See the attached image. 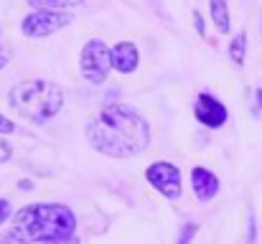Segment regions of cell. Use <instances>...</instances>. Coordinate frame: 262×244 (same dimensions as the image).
Masks as SVG:
<instances>
[{
    "instance_id": "1",
    "label": "cell",
    "mask_w": 262,
    "mask_h": 244,
    "mask_svg": "<svg viewBox=\"0 0 262 244\" xmlns=\"http://www.w3.org/2000/svg\"><path fill=\"white\" fill-rule=\"evenodd\" d=\"M89 145L107 158H133L148 150L150 125L148 120L127 104H107L84 127Z\"/></svg>"
},
{
    "instance_id": "2",
    "label": "cell",
    "mask_w": 262,
    "mask_h": 244,
    "mask_svg": "<svg viewBox=\"0 0 262 244\" xmlns=\"http://www.w3.org/2000/svg\"><path fill=\"white\" fill-rule=\"evenodd\" d=\"M74 211L64 204H28L13 216L10 239L20 244L56 242L74 237Z\"/></svg>"
},
{
    "instance_id": "3",
    "label": "cell",
    "mask_w": 262,
    "mask_h": 244,
    "mask_svg": "<svg viewBox=\"0 0 262 244\" xmlns=\"http://www.w3.org/2000/svg\"><path fill=\"white\" fill-rule=\"evenodd\" d=\"M8 102L20 117L31 122H46L54 115H59V109L64 107V92L54 81L28 79L10 89Z\"/></svg>"
},
{
    "instance_id": "4",
    "label": "cell",
    "mask_w": 262,
    "mask_h": 244,
    "mask_svg": "<svg viewBox=\"0 0 262 244\" xmlns=\"http://www.w3.org/2000/svg\"><path fill=\"white\" fill-rule=\"evenodd\" d=\"M79 72L89 84L107 81L110 72H112V49L99 38L87 41L82 49V56H79Z\"/></svg>"
},
{
    "instance_id": "5",
    "label": "cell",
    "mask_w": 262,
    "mask_h": 244,
    "mask_svg": "<svg viewBox=\"0 0 262 244\" xmlns=\"http://www.w3.org/2000/svg\"><path fill=\"white\" fill-rule=\"evenodd\" d=\"M69 23H72L69 13H61V10H33L31 15H26L20 20V31H23V36L43 38V36H51V33L67 28Z\"/></svg>"
},
{
    "instance_id": "6",
    "label": "cell",
    "mask_w": 262,
    "mask_h": 244,
    "mask_svg": "<svg viewBox=\"0 0 262 244\" xmlns=\"http://www.w3.org/2000/svg\"><path fill=\"white\" fill-rule=\"evenodd\" d=\"M145 178H148V183H150L161 196H166V198H171V201H176V198L181 196V191H183V186H181V170L168 161L150 163V165L145 168Z\"/></svg>"
},
{
    "instance_id": "7",
    "label": "cell",
    "mask_w": 262,
    "mask_h": 244,
    "mask_svg": "<svg viewBox=\"0 0 262 244\" xmlns=\"http://www.w3.org/2000/svg\"><path fill=\"white\" fill-rule=\"evenodd\" d=\"M193 115L209 130H219L222 125H227V117H229L227 107L211 94H199V99L193 104Z\"/></svg>"
},
{
    "instance_id": "8",
    "label": "cell",
    "mask_w": 262,
    "mask_h": 244,
    "mask_svg": "<svg viewBox=\"0 0 262 244\" xmlns=\"http://www.w3.org/2000/svg\"><path fill=\"white\" fill-rule=\"evenodd\" d=\"M140 64V54H138V46L130 43V41H120L115 49H112V69L120 72V74H133Z\"/></svg>"
},
{
    "instance_id": "9",
    "label": "cell",
    "mask_w": 262,
    "mask_h": 244,
    "mask_svg": "<svg viewBox=\"0 0 262 244\" xmlns=\"http://www.w3.org/2000/svg\"><path fill=\"white\" fill-rule=\"evenodd\" d=\"M191 186H193V193L199 201H211L216 193H219V178L206 170V168H193L191 170Z\"/></svg>"
},
{
    "instance_id": "10",
    "label": "cell",
    "mask_w": 262,
    "mask_h": 244,
    "mask_svg": "<svg viewBox=\"0 0 262 244\" xmlns=\"http://www.w3.org/2000/svg\"><path fill=\"white\" fill-rule=\"evenodd\" d=\"M211 20H214V26H216L219 33H227L229 31L232 20H229V5H227V0H211Z\"/></svg>"
},
{
    "instance_id": "11",
    "label": "cell",
    "mask_w": 262,
    "mask_h": 244,
    "mask_svg": "<svg viewBox=\"0 0 262 244\" xmlns=\"http://www.w3.org/2000/svg\"><path fill=\"white\" fill-rule=\"evenodd\" d=\"M245 54H247V33L242 31V33H237V36L232 38V43H229V59H232L237 66H242V64H245Z\"/></svg>"
},
{
    "instance_id": "12",
    "label": "cell",
    "mask_w": 262,
    "mask_h": 244,
    "mask_svg": "<svg viewBox=\"0 0 262 244\" xmlns=\"http://www.w3.org/2000/svg\"><path fill=\"white\" fill-rule=\"evenodd\" d=\"M84 0H28V5L38 8V10H69V8H77L82 5Z\"/></svg>"
},
{
    "instance_id": "13",
    "label": "cell",
    "mask_w": 262,
    "mask_h": 244,
    "mask_svg": "<svg viewBox=\"0 0 262 244\" xmlns=\"http://www.w3.org/2000/svg\"><path fill=\"white\" fill-rule=\"evenodd\" d=\"M199 232V224L196 221H188V224H183V229H181V234H178V242L176 244H191L193 239V234Z\"/></svg>"
},
{
    "instance_id": "14",
    "label": "cell",
    "mask_w": 262,
    "mask_h": 244,
    "mask_svg": "<svg viewBox=\"0 0 262 244\" xmlns=\"http://www.w3.org/2000/svg\"><path fill=\"white\" fill-rule=\"evenodd\" d=\"M10 156H13L10 143H5V140L0 138V163H8V161H10Z\"/></svg>"
},
{
    "instance_id": "15",
    "label": "cell",
    "mask_w": 262,
    "mask_h": 244,
    "mask_svg": "<svg viewBox=\"0 0 262 244\" xmlns=\"http://www.w3.org/2000/svg\"><path fill=\"white\" fill-rule=\"evenodd\" d=\"M15 130V125L5 117V115H0V135H8V132H13Z\"/></svg>"
},
{
    "instance_id": "16",
    "label": "cell",
    "mask_w": 262,
    "mask_h": 244,
    "mask_svg": "<svg viewBox=\"0 0 262 244\" xmlns=\"http://www.w3.org/2000/svg\"><path fill=\"white\" fill-rule=\"evenodd\" d=\"M10 216V201L8 198H0V224Z\"/></svg>"
},
{
    "instance_id": "17",
    "label": "cell",
    "mask_w": 262,
    "mask_h": 244,
    "mask_svg": "<svg viewBox=\"0 0 262 244\" xmlns=\"http://www.w3.org/2000/svg\"><path fill=\"white\" fill-rule=\"evenodd\" d=\"M193 20H196V31H199V36H204V33H206V28H204V18H201V13H199V10H193Z\"/></svg>"
},
{
    "instance_id": "18",
    "label": "cell",
    "mask_w": 262,
    "mask_h": 244,
    "mask_svg": "<svg viewBox=\"0 0 262 244\" xmlns=\"http://www.w3.org/2000/svg\"><path fill=\"white\" fill-rule=\"evenodd\" d=\"M250 244H255V216L250 211Z\"/></svg>"
},
{
    "instance_id": "19",
    "label": "cell",
    "mask_w": 262,
    "mask_h": 244,
    "mask_svg": "<svg viewBox=\"0 0 262 244\" xmlns=\"http://www.w3.org/2000/svg\"><path fill=\"white\" fill-rule=\"evenodd\" d=\"M46 244H82L77 237H69V239H56V242H46Z\"/></svg>"
},
{
    "instance_id": "20",
    "label": "cell",
    "mask_w": 262,
    "mask_h": 244,
    "mask_svg": "<svg viewBox=\"0 0 262 244\" xmlns=\"http://www.w3.org/2000/svg\"><path fill=\"white\" fill-rule=\"evenodd\" d=\"M5 64H8V54L0 49V69H5Z\"/></svg>"
},
{
    "instance_id": "21",
    "label": "cell",
    "mask_w": 262,
    "mask_h": 244,
    "mask_svg": "<svg viewBox=\"0 0 262 244\" xmlns=\"http://www.w3.org/2000/svg\"><path fill=\"white\" fill-rule=\"evenodd\" d=\"M255 97H257V104H260V109H262V89H257V94H255Z\"/></svg>"
}]
</instances>
